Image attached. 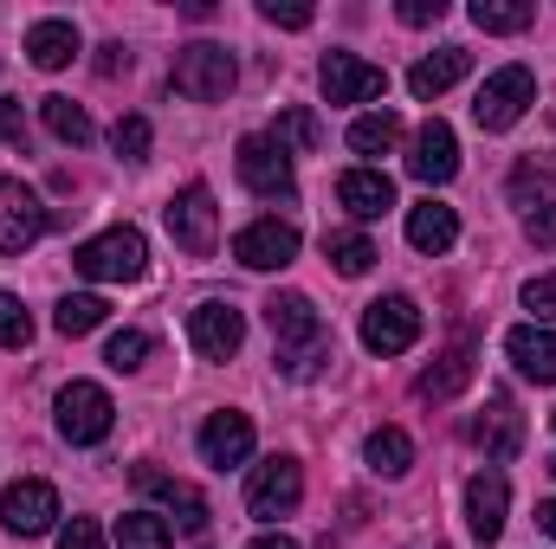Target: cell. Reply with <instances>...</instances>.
<instances>
[{"instance_id":"1","label":"cell","mask_w":556,"mask_h":549,"mask_svg":"<svg viewBox=\"0 0 556 549\" xmlns=\"http://www.w3.org/2000/svg\"><path fill=\"white\" fill-rule=\"evenodd\" d=\"M233 52L227 46H214V39H194V46H181L175 52V72H168V85L181 91V98H194V104H220L227 91H233Z\"/></svg>"},{"instance_id":"2","label":"cell","mask_w":556,"mask_h":549,"mask_svg":"<svg viewBox=\"0 0 556 549\" xmlns=\"http://www.w3.org/2000/svg\"><path fill=\"white\" fill-rule=\"evenodd\" d=\"M72 266H78L85 278H98V284H124V278L149 272V246H142L137 227H111V233L85 240V246L72 253Z\"/></svg>"},{"instance_id":"3","label":"cell","mask_w":556,"mask_h":549,"mask_svg":"<svg viewBox=\"0 0 556 549\" xmlns=\"http://www.w3.org/2000/svg\"><path fill=\"white\" fill-rule=\"evenodd\" d=\"M531 104H538V78H531V65H505V72H492V78L479 85L472 117H479V130H511Z\"/></svg>"},{"instance_id":"4","label":"cell","mask_w":556,"mask_h":549,"mask_svg":"<svg viewBox=\"0 0 556 549\" xmlns=\"http://www.w3.org/2000/svg\"><path fill=\"white\" fill-rule=\"evenodd\" d=\"M168 233H175V246H181L188 259H207V253H214V240H220V207H214L207 181H188V188L168 201Z\"/></svg>"},{"instance_id":"5","label":"cell","mask_w":556,"mask_h":549,"mask_svg":"<svg viewBox=\"0 0 556 549\" xmlns=\"http://www.w3.org/2000/svg\"><path fill=\"white\" fill-rule=\"evenodd\" d=\"M420 343V304L415 297H376L369 310H363V349L369 356H402V349H415Z\"/></svg>"},{"instance_id":"6","label":"cell","mask_w":556,"mask_h":549,"mask_svg":"<svg viewBox=\"0 0 556 549\" xmlns=\"http://www.w3.org/2000/svg\"><path fill=\"white\" fill-rule=\"evenodd\" d=\"M46 227H52V214L39 207V194H33L26 181L0 175V253H7V259L33 253V240H39Z\"/></svg>"},{"instance_id":"7","label":"cell","mask_w":556,"mask_h":549,"mask_svg":"<svg viewBox=\"0 0 556 549\" xmlns=\"http://www.w3.org/2000/svg\"><path fill=\"white\" fill-rule=\"evenodd\" d=\"M111 420H117V408H111V395L98 382H65L59 388V433L72 446H98L111 433Z\"/></svg>"},{"instance_id":"8","label":"cell","mask_w":556,"mask_h":549,"mask_svg":"<svg viewBox=\"0 0 556 549\" xmlns=\"http://www.w3.org/2000/svg\"><path fill=\"white\" fill-rule=\"evenodd\" d=\"M298 498H304V465H298V459H266V465L253 472V485H247V511H253L260 524L291 518Z\"/></svg>"},{"instance_id":"9","label":"cell","mask_w":556,"mask_h":549,"mask_svg":"<svg viewBox=\"0 0 556 549\" xmlns=\"http://www.w3.org/2000/svg\"><path fill=\"white\" fill-rule=\"evenodd\" d=\"M317 85H324V98H330V104H369V98H382V91H389V72H382V65H369V59H356V52H324Z\"/></svg>"},{"instance_id":"10","label":"cell","mask_w":556,"mask_h":549,"mask_svg":"<svg viewBox=\"0 0 556 549\" xmlns=\"http://www.w3.org/2000/svg\"><path fill=\"white\" fill-rule=\"evenodd\" d=\"M233 259H240L247 272H278V266H291V259H298V227L278 220V214L240 227V233H233Z\"/></svg>"},{"instance_id":"11","label":"cell","mask_w":556,"mask_h":549,"mask_svg":"<svg viewBox=\"0 0 556 549\" xmlns=\"http://www.w3.org/2000/svg\"><path fill=\"white\" fill-rule=\"evenodd\" d=\"M188 336H194V349H201L207 362H227V356H240V343H247V317H240L233 304L207 297V304L188 310Z\"/></svg>"},{"instance_id":"12","label":"cell","mask_w":556,"mask_h":549,"mask_svg":"<svg viewBox=\"0 0 556 549\" xmlns=\"http://www.w3.org/2000/svg\"><path fill=\"white\" fill-rule=\"evenodd\" d=\"M52 518H59V491H52L46 478H20V485H7V498H0V524H7L13 537H46Z\"/></svg>"},{"instance_id":"13","label":"cell","mask_w":556,"mask_h":549,"mask_svg":"<svg viewBox=\"0 0 556 549\" xmlns=\"http://www.w3.org/2000/svg\"><path fill=\"white\" fill-rule=\"evenodd\" d=\"M266 323H273V336L285 343V349H317V343H330L324 336V317H317V304L304 297V291H273L266 297Z\"/></svg>"},{"instance_id":"14","label":"cell","mask_w":556,"mask_h":549,"mask_svg":"<svg viewBox=\"0 0 556 549\" xmlns=\"http://www.w3.org/2000/svg\"><path fill=\"white\" fill-rule=\"evenodd\" d=\"M240 181L260 194V201H291V155L273 137H247L240 142Z\"/></svg>"},{"instance_id":"15","label":"cell","mask_w":556,"mask_h":549,"mask_svg":"<svg viewBox=\"0 0 556 549\" xmlns=\"http://www.w3.org/2000/svg\"><path fill=\"white\" fill-rule=\"evenodd\" d=\"M505 511H511V485H505V472H498V465L472 472V485H466V524H472L479 544H498V537H505Z\"/></svg>"},{"instance_id":"16","label":"cell","mask_w":556,"mask_h":549,"mask_svg":"<svg viewBox=\"0 0 556 549\" xmlns=\"http://www.w3.org/2000/svg\"><path fill=\"white\" fill-rule=\"evenodd\" d=\"M408 175L427 181V188H446V181L459 175V137H453L440 117H433V124H420L415 155H408Z\"/></svg>"},{"instance_id":"17","label":"cell","mask_w":556,"mask_h":549,"mask_svg":"<svg viewBox=\"0 0 556 549\" xmlns=\"http://www.w3.org/2000/svg\"><path fill=\"white\" fill-rule=\"evenodd\" d=\"M201 459L214 465V472H227V465H247L253 459V420L247 413H214L207 426H201Z\"/></svg>"},{"instance_id":"18","label":"cell","mask_w":556,"mask_h":549,"mask_svg":"<svg viewBox=\"0 0 556 549\" xmlns=\"http://www.w3.org/2000/svg\"><path fill=\"white\" fill-rule=\"evenodd\" d=\"M472 439L485 446V459H492V465L518 459V446H525V420H518V408H511V395H492V408L472 420Z\"/></svg>"},{"instance_id":"19","label":"cell","mask_w":556,"mask_h":549,"mask_svg":"<svg viewBox=\"0 0 556 549\" xmlns=\"http://www.w3.org/2000/svg\"><path fill=\"white\" fill-rule=\"evenodd\" d=\"M453 240H459V214H453L446 201L427 194V201L408 207V246H415V253H433V259H440V253H453Z\"/></svg>"},{"instance_id":"20","label":"cell","mask_w":556,"mask_h":549,"mask_svg":"<svg viewBox=\"0 0 556 549\" xmlns=\"http://www.w3.org/2000/svg\"><path fill=\"white\" fill-rule=\"evenodd\" d=\"M505 356L518 362L525 382H556V330H544V323H518L505 336Z\"/></svg>"},{"instance_id":"21","label":"cell","mask_w":556,"mask_h":549,"mask_svg":"<svg viewBox=\"0 0 556 549\" xmlns=\"http://www.w3.org/2000/svg\"><path fill=\"white\" fill-rule=\"evenodd\" d=\"M137 485H142V491H155V498L168 505V518H175L188 537H194V531H207V498H201L194 485H181V478H162L155 465H137Z\"/></svg>"},{"instance_id":"22","label":"cell","mask_w":556,"mask_h":549,"mask_svg":"<svg viewBox=\"0 0 556 549\" xmlns=\"http://www.w3.org/2000/svg\"><path fill=\"white\" fill-rule=\"evenodd\" d=\"M337 201H343L356 220H382V214L395 207V181H389L382 168H350V175L337 181Z\"/></svg>"},{"instance_id":"23","label":"cell","mask_w":556,"mask_h":549,"mask_svg":"<svg viewBox=\"0 0 556 549\" xmlns=\"http://www.w3.org/2000/svg\"><path fill=\"white\" fill-rule=\"evenodd\" d=\"M466 72H472V52H466V46H440V52L415 59V72H408V91H415V98H440V91H453Z\"/></svg>"},{"instance_id":"24","label":"cell","mask_w":556,"mask_h":549,"mask_svg":"<svg viewBox=\"0 0 556 549\" xmlns=\"http://www.w3.org/2000/svg\"><path fill=\"white\" fill-rule=\"evenodd\" d=\"M78 46H85V39H78V26H72V20H39V26L26 33V59H33L39 72L72 65V59H78Z\"/></svg>"},{"instance_id":"25","label":"cell","mask_w":556,"mask_h":549,"mask_svg":"<svg viewBox=\"0 0 556 549\" xmlns=\"http://www.w3.org/2000/svg\"><path fill=\"white\" fill-rule=\"evenodd\" d=\"M466 382H472V349H446V356H433V362L420 369L415 395L420 401H453Z\"/></svg>"},{"instance_id":"26","label":"cell","mask_w":556,"mask_h":549,"mask_svg":"<svg viewBox=\"0 0 556 549\" xmlns=\"http://www.w3.org/2000/svg\"><path fill=\"white\" fill-rule=\"evenodd\" d=\"M511 201H518L525 214L556 207V155H525V162L511 168Z\"/></svg>"},{"instance_id":"27","label":"cell","mask_w":556,"mask_h":549,"mask_svg":"<svg viewBox=\"0 0 556 549\" xmlns=\"http://www.w3.org/2000/svg\"><path fill=\"white\" fill-rule=\"evenodd\" d=\"M408 465H415V439H408L402 426H376V433H369V472L402 478Z\"/></svg>"},{"instance_id":"28","label":"cell","mask_w":556,"mask_h":549,"mask_svg":"<svg viewBox=\"0 0 556 549\" xmlns=\"http://www.w3.org/2000/svg\"><path fill=\"white\" fill-rule=\"evenodd\" d=\"M324 259H330V266H337L343 278H363L369 266H376V259H382V253H376V246H369L363 233L337 227V233H324Z\"/></svg>"},{"instance_id":"29","label":"cell","mask_w":556,"mask_h":549,"mask_svg":"<svg viewBox=\"0 0 556 549\" xmlns=\"http://www.w3.org/2000/svg\"><path fill=\"white\" fill-rule=\"evenodd\" d=\"M273 142L285 149V155H291V149H298V155H311V149H324V124H317L304 104H285V111H278V124H273Z\"/></svg>"},{"instance_id":"30","label":"cell","mask_w":556,"mask_h":549,"mask_svg":"<svg viewBox=\"0 0 556 549\" xmlns=\"http://www.w3.org/2000/svg\"><path fill=\"white\" fill-rule=\"evenodd\" d=\"M104 297L98 291H72V297H59V310H52V323H59V336H91L98 323H104Z\"/></svg>"},{"instance_id":"31","label":"cell","mask_w":556,"mask_h":549,"mask_svg":"<svg viewBox=\"0 0 556 549\" xmlns=\"http://www.w3.org/2000/svg\"><path fill=\"white\" fill-rule=\"evenodd\" d=\"M395 142H402V117L395 111H369V117L350 124V149L356 155H389Z\"/></svg>"},{"instance_id":"32","label":"cell","mask_w":556,"mask_h":549,"mask_svg":"<svg viewBox=\"0 0 556 549\" xmlns=\"http://www.w3.org/2000/svg\"><path fill=\"white\" fill-rule=\"evenodd\" d=\"M39 117H46V130L59 142H72V149H85L91 142V117H85V104H72V98H39Z\"/></svg>"},{"instance_id":"33","label":"cell","mask_w":556,"mask_h":549,"mask_svg":"<svg viewBox=\"0 0 556 549\" xmlns=\"http://www.w3.org/2000/svg\"><path fill=\"white\" fill-rule=\"evenodd\" d=\"M538 20V7H511V0H472V26L479 33H525Z\"/></svg>"},{"instance_id":"34","label":"cell","mask_w":556,"mask_h":549,"mask_svg":"<svg viewBox=\"0 0 556 549\" xmlns=\"http://www.w3.org/2000/svg\"><path fill=\"white\" fill-rule=\"evenodd\" d=\"M117 544L124 549H168V518H155V511H124V518H117Z\"/></svg>"},{"instance_id":"35","label":"cell","mask_w":556,"mask_h":549,"mask_svg":"<svg viewBox=\"0 0 556 549\" xmlns=\"http://www.w3.org/2000/svg\"><path fill=\"white\" fill-rule=\"evenodd\" d=\"M33 343V317L13 291H0V349H26Z\"/></svg>"},{"instance_id":"36","label":"cell","mask_w":556,"mask_h":549,"mask_svg":"<svg viewBox=\"0 0 556 549\" xmlns=\"http://www.w3.org/2000/svg\"><path fill=\"white\" fill-rule=\"evenodd\" d=\"M104 362H111L117 375L142 369V362H149V336H142V330H117V336H111V349H104Z\"/></svg>"},{"instance_id":"37","label":"cell","mask_w":556,"mask_h":549,"mask_svg":"<svg viewBox=\"0 0 556 549\" xmlns=\"http://www.w3.org/2000/svg\"><path fill=\"white\" fill-rule=\"evenodd\" d=\"M111 149H117L124 162H142V155H149V117H117V130H111Z\"/></svg>"},{"instance_id":"38","label":"cell","mask_w":556,"mask_h":549,"mask_svg":"<svg viewBox=\"0 0 556 549\" xmlns=\"http://www.w3.org/2000/svg\"><path fill=\"white\" fill-rule=\"evenodd\" d=\"M260 20H273V26H291V33H298V26H311V20H317V7H304V0H266V7H260Z\"/></svg>"},{"instance_id":"39","label":"cell","mask_w":556,"mask_h":549,"mask_svg":"<svg viewBox=\"0 0 556 549\" xmlns=\"http://www.w3.org/2000/svg\"><path fill=\"white\" fill-rule=\"evenodd\" d=\"M59 549H104V531H98L91 518H72V524L59 531Z\"/></svg>"},{"instance_id":"40","label":"cell","mask_w":556,"mask_h":549,"mask_svg":"<svg viewBox=\"0 0 556 549\" xmlns=\"http://www.w3.org/2000/svg\"><path fill=\"white\" fill-rule=\"evenodd\" d=\"M525 304H531L538 317H556V272L531 278V284H525Z\"/></svg>"},{"instance_id":"41","label":"cell","mask_w":556,"mask_h":549,"mask_svg":"<svg viewBox=\"0 0 556 549\" xmlns=\"http://www.w3.org/2000/svg\"><path fill=\"white\" fill-rule=\"evenodd\" d=\"M402 20L408 26H440L446 20V0H402Z\"/></svg>"},{"instance_id":"42","label":"cell","mask_w":556,"mask_h":549,"mask_svg":"<svg viewBox=\"0 0 556 549\" xmlns=\"http://www.w3.org/2000/svg\"><path fill=\"white\" fill-rule=\"evenodd\" d=\"M525 233H531V246H556V207L525 214Z\"/></svg>"},{"instance_id":"43","label":"cell","mask_w":556,"mask_h":549,"mask_svg":"<svg viewBox=\"0 0 556 549\" xmlns=\"http://www.w3.org/2000/svg\"><path fill=\"white\" fill-rule=\"evenodd\" d=\"M0 137L13 142V149H20V142H26V111H20V104H13V98H0Z\"/></svg>"},{"instance_id":"44","label":"cell","mask_w":556,"mask_h":549,"mask_svg":"<svg viewBox=\"0 0 556 549\" xmlns=\"http://www.w3.org/2000/svg\"><path fill=\"white\" fill-rule=\"evenodd\" d=\"M98 72H104V78H117V72H130V52H124V46H104V59H98Z\"/></svg>"},{"instance_id":"45","label":"cell","mask_w":556,"mask_h":549,"mask_svg":"<svg viewBox=\"0 0 556 549\" xmlns=\"http://www.w3.org/2000/svg\"><path fill=\"white\" fill-rule=\"evenodd\" d=\"M538 524H544V531L556 537V498H544V505H538Z\"/></svg>"},{"instance_id":"46","label":"cell","mask_w":556,"mask_h":549,"mask_svg":"<svg viewBox=\"0 0 556 549\" xmlns=\"http://www.w3.org/2000/svg\"><path fill=\"white\" fill-rule=\"evenodd\" d=\"M253 549H298V544H291V537H260Z\"/></svg>"}]
</instances>
